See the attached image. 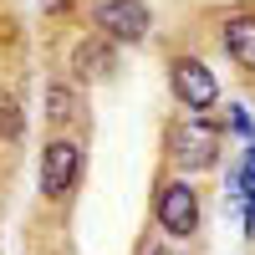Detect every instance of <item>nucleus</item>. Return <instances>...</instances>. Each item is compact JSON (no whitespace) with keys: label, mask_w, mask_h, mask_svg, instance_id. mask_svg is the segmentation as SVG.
I'll return each mask as SVG.
<instances>
[{"label":"nucleus","mask_w":255,"mask_h":255,"mask_svg":"<svg viewBox=\"0 0 255 255\" xmlns=\"http://www.w3.org/2000/svg\"><path fill=\"white\" fill-rule=\"evenodd\" d=\"M168 153H174V163L179 168H209L220 158V128H209L204 118H184V123H174L168 128Z\"/></svg>","instance_id":"1"},{"label":"nucleus","mask_w":255,"mask_h":255,"mask_svg":"<svg viewBox=\"0 0 255 255\" xmlns=\"http://www.w3.org/2000/svg\"><path fill=\"white\" fill-rule=\"evenodd\" d=\"M168 82H174V97L184 102L189 113H209L220 102V82H215V72L204 67L199 56H174V67H168Z\"/></svg>","instance_id":"2"},{"label":"nucleus","mask_w":255,"mask_h":255,"mask_svg":"<svg viewBox=\"0 0 255 255\" xmlns=\"http://www.w3.org/2000/svg\"><path fill=\"white\" fill-rule=\"evenodd\" d=\"M153 215H158V225H163L174 240L194 235V230H199V199H194V184H184V179H168V184L158 189V204H153Z\"/></svg>","instance_id":"3"},{"label":"nucleus","mask_w":255,"mask_h":255,"mask_svg":"<svg viewBox=\"0 0 255 255\" xmlns=\"http://www.w3.org/2000/svg\"><path fill=\"white\" fill-rule=\"evenodd\" d=\"M77 174H82V143L56 133L46 143V153H41V189H46L51 199H61V194H72Z\"/></svg>","instance_id":"4"},{"label":"nucleus","mask_w":255,"mask_h":255,"mask_svg":"<svg viewBox=\"0 0 255 255\" xmlns=\"http://www.w3.org/2000/svg\"><path fill=\"white\" fill-rule=\"evenodd\" d=\"M92 20L108 41H143L148 36V5L143 0H102L92 10Z\"/></svg>","instance_id":"5"},{"label":"nucleus","mask_w":255,"mask_h":255,"mask_svg":"<svg viewBox=\"0 0 255 255\" xmlns=\"http://www.w3.org/2000/svg\"><path fill=\"white\" fill-rule=\"evenodd\" d=\"M225 51L235 56L240 67L255 72V15H250V10H240V15L225 20Z\"/></svg>","instance_id":"6"},{"label":"nucleus","mask_w":255,"mask_h":255,"mask_svg":"<svg viewBox=\"0 0 255 255\" xmlns=\"http://www.w3.org/2000/svg\"><path fill=\"white\" fill-rule=\"evenodd\" d=\"M72 61H77V77L82 82H97V77H108L113 72V46H108V36H92V41H82V46L72 51Z\"/></svg>","instance_id":"7"},{"label":"nucleus","mask_w":255,"mask_h":255,"mask_svg":"<svg viewBox=\"0 0 255 255\" xmlns=\"http://www.w3.org/2000/svg\"><path fill=\"white\" fill-rule=\"evenodd\" d=\"M72 113H77L72 87H67V82H51V87H46V118H51V123H61V118H72Z\"/></svg>","instance_id":"8"},{"label":"nucleus","mask_w":255,"mask_h":255,"mask_svg":"<svg viewBox=\"0 0 255 255\" xmlns=\"http://www.w3.org/2000/svg\"><path fill=\"white\" fill-rule=\"evenodd\" d=\"M20 133V108H15V97L0 92V138H15Z\"/></svg>","instance_id":"9"},{"label":"nucleus","mask_w":255,"mask_h":255,"mask_svg":"<svg viewBox=\"0 0 255 255\" xmlns=\"http://www.w3.org/2000/svg\"><path fill=\"white\" fill-rule=\"evenodd\" d=\"M143 255H174V250H163V245H148V250H143Z\"/></svg>","instance_id":"10"}]
</instances>
